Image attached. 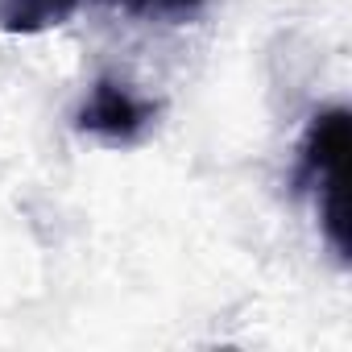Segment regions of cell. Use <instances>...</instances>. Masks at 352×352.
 I'll return each mask as SVG.
<instances>
[{
    "label": "cell",
    "instance_id": "obj_1",
    "mask_svg": "<svg viewBox=\"0 0 352 352\" xmlns=\"http://www.w3.org/2000/svg\"><path fill=\"white\" fill-rule=\"evenodd\" d=\"M344 153H348V108H323L307 120V133L298 141L290 187L302 195H315L323 236L340 261H348V224H344Z\"/></svg>",
    "mask_w": 352,
    "mask_h": 352
},
{
    "label": "cell",
    "instance_id": "obj_2",
    "mask_svg": "<svg viewBox=\"0 0 352 352\" xmlns=\"http://www.w3.org/2000/svg\"><path fill=\"white\" fill-rule=\"evenodd\" d=\"M153 120H157V104L141 100L137 91H129L116 79H96L91 91L83 96L79 112H75V129L87 133V137H100L108 145L141 141Z\"/></svg>",
    "mask_w": 352,
    "mask_h": 352
},
{
    "label": "cell",
    "instance_id": "obj_3",
    "mask_svg": "<svg viewBox=\"0 0 352 352\" xmlns=\"http://www.w3.org/2000/svg\"><path fill=\"white\" fill-rule=\"evenodd\" d=\"M83 0H0V34H46L75 17Z\"/></svg>",
    "mask_w": 352,
    "mask_h": 352
},
{
    "label": "cell",
    "instance_id": "obj_4",
    "mask_svg": "<svg viewBox=\"0 0 352 352\" xmlns=\"http://www.w3.org/2000/svg\"><path fill=\"white\" fill-rule=\"evenodd\" d=\"M108 5L124 17L137 21H166V25H179L187 17H195L208 0H108Z\"/></svg>",
    "mask_w": 352,
    "mask_h": 352
}]
</instances>
